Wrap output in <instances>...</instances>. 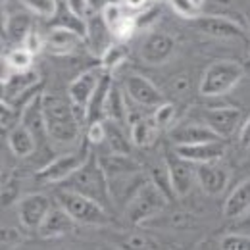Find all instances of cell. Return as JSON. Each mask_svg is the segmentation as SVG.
I'll use <instances>...</instances> for the list:
<instances>
[{
	"mask_svg": "<svg viewBox=\"0 0 250 250\" xmlns=\"http://www.w3.org/2000/svg\"><path fill=\"white\" fill-rule=\"evenodd\" d=\"M167 202L169 198L150 179H146L127 202V218L133 223H143L145 219L156 216Z\"/></svg>",
	"mask_w": 250,
	"mask_h": 250,
	"instance_id": "obj_5",
	"label": "cell"
},
{
	"mask_svg": "<svg viewBox=\"0 0 250 250\" xmlns=\"http://www.w3.org/2000/svg\"><path fill=\"white\" fill-rule=\"evenodd\" d=\"M158 14H160L158 6H148V8H145V10L135 18V25H137V27H146V25H150L158 18Z\"/></svg>",
	"mask_w": 250,
	"mask_h": 250,
	"instance_id": "obj_40",
	"label": "cell"
},
{
	"mask_svg": "<svg viewBox=\"0 0 250 250\" xmlns=\"http://www.w3.org/2000/svg\"><path fill=\"white\" fill-rule=\"evenodd\" d=\"M175 152L181 158L188 160L194 166L200 164H214L225 156V146L221 141L214 143H200V145H187V146H175Z\"/></svg>",
	"mask_w": 250,
	"mask_h": 250,
	"instance_id": "obj_16",
	"label": "cell"
},
{
	"mask_svg": "<svg viewBox=\"0 0 250 250\" xmlns=\"http://www.w3.org/2000/svg\"><path fill=\"white\" fill-rule=\"evenodd\" d=\"M129 58V46L125 42H114L106 48V52L100 56V63H102V71H112L118 65H122Z\"/></svg>",
	"mask_w": 250,
	"mask_h": 250,
	"instance_id": "obj_28",
	"label": "cell"
},
{
	"mask_svg": "<svg viewBox=\"0 0 250 250\" xmlns=\"http://www.w3.org/2000/svg\"><path fill=\"white\" fill-rule=\"evenodd\" d=\"M194 2H196V4H198V6H200V4H202V2H204V0H194Z\"/></svg>",
	"mask_w": 250,
	"mask_h": 250,
	"instance_id": "obj_45",
	"label": "cell"
},
{
	"mask_svg": "<svg viewBox=\"0 0 250 250\" xmlns=\"http://www.w3.org/2000/svg\"><path fill=\"white\" fill-rule=\"evenodd\" d=\"M52 210V200L42 192H31L20 198L18 204V216L23 227L27 229H41L46 216Z\"/></svg>",
	"mask_w": 250,
	"mask_h": 250,
	"instance_id": "obj_8",
	"label": "cell"
},
{
	"mask_svg": "<svg viewBox=\"0 0 250 250\" xmlns=\"http://www.w3.org/2000/svg\"><path fill=\"white\" fill-rule=\"evenodd\" d=\"M114 87V81H112V75L108 71H102L100 75V81H98V87H96V93L91 98L89 106H87V122L94 124V122H104L102 118L106 116V102H108V96L110 91Z\"/></svg>",
	"mask_w": 250,
	"mask_h": 250,
	"instance_id": "obj_21",
	"label": "cell"
},
{
	"mask_svg": "<svg viewBox=\"0 0 250 250\" xmlns=\"http://www.w3.org/2000/svg\"><path fill=\"white\" fill-rule=\"evenodd\" d=\"M87 141L91 145H102L106 143V122H94L87 127Z\"/></svg>",
	"mask_w": 250,
	"mask_h": 250,
	"instance_id": "obj_38",
	"label": "cell"
},
{
	"mask_svg": "<svg viewBox=\"0 0 250 250\" xmlns=\"http://www.w3.org/2000/svg\"><path fill=\"white\" fill-rule=\"evenodd\" d=\"M239 143H241V146L250 148V116L247 118V122L241 125V131H239Z\"/></svg>",
	"mask_w": 250,
	"mask_h": 250,
	"instance_id": "obj_41",
	"label": "cell"
},
{
	"mask_svg": "<svg viewBox=\"0 0 250 250\" xmlns=\"http://www.w3.org/2000/svg\"><path fill=\"white\" fill-rule=\"evenodd\" d=\"M106 143L110 145V152H116V154H129L131 152V145L124 137L120 125L114 124V122H106Z\"/></svg>",
	"mask_w": 250,
	"mask_h": 250,
	"instance_id": "obj_30",
	"label": "cell"
},
{
	"mask_svg": "<svg viewBox=\"0 0 250 250\" xmlns=\"http://www.w3.org/2000/svg\"><path fill=\"white\" fill-rule=\"evenodd\" d=\"M194 27L202 35L212 39H239L245 37V29L227 18L221 16H200L194 20Z\"/></svg>",
	"mask_w": 250,
	"mask_h": 250,
	"instance_id": "obj_13",
	"label": "cell"
},
{
	"mask_svg": "<svg viewBox=\"0 0 250 250\" xmlns=\"http://www.w3.org/2000/svg\"><path fill=\"white\" fill-rule=\"evenodd\" d=\"M23 6L42 20H52L58 14V0H21Z\"/></svg>",
	"mask_w": 250,
	"mask_h": 250,
	"instance_id": "obj_31",
	"label": "cell"
},
{
	"mask_svg": "<svg viewBox=\"0 0 250 250\" xmlns=\"http://www.w3.org/2000/svg\"><path fill=\"white\" fill-rule=\"evenodd\" d=\"M56 200H58L60 208L65 210L77 223H85V225H108L112 221L110 216H108V212H106V208L102 204L94 202L93 198L83 196L79 192L58 188L56 190Z\"/></svg>",
	"mask_w": 250,
	"mask_h": 250,
	"instance_id": "obj_3",
	"label": "cell"
},
{
	"mask_svg": "<svg viewBox=\"0 0 250 250\" xmlns=\"http://www.w3.org/2000/svg\"><path fill=\"white\" fill-rule=\"evenodd\" d=\"M21 46H23L27 52H31L33 56H35V54H39L42 48H46V46H44V39L41 37V33L35 31V29L27 35V39H25V42H23Z\"/></svg>",
	"mask_w": 250,
	"mask_h": 250,
	"instance_id": "obj_39",
	"label": "cell"
},
{
	"mask_svg": "<svg viewBox=\"0 0 250 250\" xmlns=\"http://www.w3.org/2000/svg\"><path fill=\"white\" fill-rule=\"evenodd\" d=\"M60 188L65 190H73L79 192L83 196L93 198L94 202L102 204L104 208L110 204L112 194H110V187H108V177L100 166V160L96 154L91 152L89 160L63 183H60Z\"/></svg>",
	"mask_w": 250,
	"mask_h": 250,
	"instance_id": "obj_2",
	"label": "cell"
},
{
	"mask_svg": "<svg viewBox=\"0 0 250 250\" xmlns=\"http://www.w3.org/2000/svg\"><path fill=\"white\" fill-rule=\"evenodd\" d=\"M91 2V6H93V10H98V14L102 12V8L108 4V2H112V0H89Z\"/></svg>",
	"mask_w": 250,
	"mask_h": 250,
	"instance_id": "obj_43",
	"label": "cell"
},
{
	"mask_svg": "<svg viewBox=\"0 0 250 250\" xmlns=\"http://www.w3.org/2000/svg\"><path fill=\"white\" fill-rule=\"evenodd\" d=\"M110 29H108V25L104 23V20H102V16L98 14V16H91L89 20H87V35H85V42H89V46H91V50H93L94 54H98V56H102L104 52H106V48L110 46L108 44V35H110Z\"/></svg>",
	"mask_w": 250,
	"mask_h": 250,
	"instance_id": "obj_23",
	"label": "cell"
},
{
	"mask_svg": "<svg viewBox=\"0 0 250 250\" xmlns=\"http://www.w3.org/2000/svg\"><path fill=\"white\" fill-rule=\"evenodd\" d=\"M219 250H250V235L229 233L221 239Z\"/></svg>",
	"mask_w": 250,
	"mask_h": 250,
	"instance_id": "obj_36",
	"label": "cell"
},
{
	"mask_svg": "<svg viewBox=\"0 0 250 250\" xmlns=\"http://www.w3.org/2000/svg\"><path fill=\"white\" fill-rule=\"evenodd\" d=\"M202 120L219 139L231 137L241 124V110L239 108H210L202 112Z\"/></svg>",
	"mask_w": 250,
	"mask_h": 250,
	"instance_id": "obj_10",
	"label": "cell"
},
{
	"mask_svg": "<svg viewBox=\"0 0 250 250\" xmlns=\"http://www.w3.org/2000/svg\"><path fill=\"white\" fill-rule=\"evenodd\" d=\"M75 219L71 218L62 208H52L50 214L46 216L44 223L39 229V235L44 239H54V237H63L69 235L75 229Z\"/></svg>",
	"mask_w": 250,
	"mask_h": 250,
	"instance_id": "obj_20",
	"label": "cell"
},
{
	"mask_svg": "<svg viewBox=\"0 0 250 250\" xmlns=\"http://www.w3.org/2000/svg\"><path fill=\"white\" fill-rule=\"evenodd\" d=\"M169 6L173 12L185 20H196L200 18V6L194 0H169Z\"/></svg>",
	"mask_w": 250,
	"mask_h": 250,
	"instance_id": "obj_35",
	"label": "cell"
},
{
	"mask_svg": "<svg viewBox=\"0 0 250 250\" xmlns=\"http://www.w3.org/2000/svg\"><path fill=\"white\" fill-rule=\"evenodd\" d=\"M127 116H129V112H127L124 91L114 85L110 91V96H108V102H106V118L114 124L122 125L127 120Z\"/></svg>",
	"mask_w": 250,
	"mask_h": 250,
	"instance_id": "obj_27",
	"label": "cell"
},
{
	"mask_svg": "<svg viewBox=\"0 0 250 250\" xmlns=\"http://www.w3.org/2000/svg\"><path fill=\"white\" fill-rule=\"evenodd\" d=\"M98 81H100V77L94 71H85L79 77H75L69 85V100H71L75 112H85V120H87V106L96 93Z\"/></svg>",
	"mask_w": 250,
	"mask_h": 250,
	"instance_id": "obj_15",
	"label": "cell"
},
{
	"mask_svg": "<svg viewBox=\"0 0 250 250\" xmlns=\"http://www.w3.org/2000/svg\"><path fill=\"white\" fill-rule=\"evenodd\" d=\"M100 160V166L110 179H118V177H125V175H135V173H141V166L129 156V154H116V152H110L106 156H98Z\"/></svg>",
	"mask_w": 250,
	"mask_h": 250,
	"instance_id": "obj_19",
	"label": "cell"
},
{
	"mask_svg": "<svg viewBox=\"0 0 250 250\" xmlns=\"http://www.w3.org/2000/svg\"><path fill=\"white\" fill-rule=\"evenodd\" d=\"M91 156V152H87L85 148L71 152V154H63L52 160L50 164H46L42 169H39L37 173V181L41 183H52V185H60L65 179H69L87 160Z\"/></svg>",
	"mask_w": 250,
	"mask_h": 250,
	"instance_id": "obj_7",
	"label": "cell"
},
{
	"mask_svg": "<svg viewBox=\"0 0 250 250\" xmlns=\"http://www.w3.org/2000/svg\"><path fill=\"white\" fill-rule=\"evenodd\" d=\"M83 42H85V37L81 33L73 31L69 27H63V25L50 29L44 37V46L52 54H71Z\"/></svg>",
	"mask_w": 250,
	"mask_h": 250,
	"instance_id": "obj_17",
	"label": "cell"
},
{
	"mask_svg": "<svg viewBox=\"0 0 250 250\" xmlns=\"http://www.w3.org/2000/svg\"><path fill=\"white\" fill-rule=\"evenodd\" d=\"M65 8L71 16H75L77 20H83V21H87L93 12V6L89 0H65Z\"/></svg>",
	"mask_w": 250,
	"mask_h": 250,
	"instance_id": "obj_37",
	"label": "cell"
},
{
	"mask_svg": "<svg viewBox=\"0 0 250 250\" xmlns=\"http://www.w3.org/2000/svg\"><path fill=\"white\" fill-rule=\"evenodd\" d=\"M250 212V177L241 181L229 192L223 204V216L227 219H239Z\"/></svg>",
	"mask_w": 250,
	"mask_h": 250,
	"instance_id": "obj_18",
	"label": "cell"
},
{
	"mask_svg": "<svg viewBox=\"0 0 250 250\" xmlns=\"http://www.w3.org/2000/svg\"><path fill=\"white\" fill-rule=\"evenodd\" d=\"M245 20H247V25H249V31H250V6L245 10Z\"/></svg>",
	"mask_w": 250,
	"mask_h": 250,
	"instance_id": "obj_44",
	"label": "cell"
},
{
	"mask_svg": "<svg viewBox=\"0 0 250 250\" xmlns=\"http://www.w3.org/2000/svg\"><path fill=\"white\" fill-rule=\"evenodd\" d=\"M122 250H160V245L148 235H127L120 241Z\"/></svg>",
	"mask_w": 250,
	"mask_h": 250,
	"instance_id": "obj_33",
	"label": "cell"
},
{
	"mask_svg": "<svg viewBox=\"0 0 250 250\" xmlns=\"http://www.w3.org/2000/svg\"><path fill=\"white\" fill-rule=\"evenodd\" d=\"M125 94L139 106L143 108H158L160 104H164V96L160 93L156 85L146 79L145 75L139 73H131L124 83Z\"/></svg>",
	"mask_w": 250,
	"mask_h": 250,
	"instance_id": "obj_9",
	"label": "cell"
},
{
	"mask_svg": "<svg viewBox=\"0 0 250 250\" xmlns=\"http://www.w3.org/2000/svg\"><path fill=\"white\" fill-rule=\"evenodd\" d=\"M152 2H169V0H152Z\"/></svg>",
	"mask_w": 250,
	"mask_h": 250,
	"instance_id": "obj_46",
	"label": "cell"
},
{
	"mask_svg": "<svg viewBox=\"0 0 250 250\" xmlns=\"http://www.w3.org/2000/svg\"><path fill=\"white\" fill-rule=\"evenodd\" d=\"M175 116H177L175 106L171 102H164V104H160L156 110H154L152 120L158 125V129H169L171 124L175 122Z\"/></svg>",
	"mask_w": 250,
	"mask_h": 250,
	"instance_id": "obj_34",
	"label": "cell"
},
{
	"mask_svg": "<svg viewBox=\"0 0 250 250\" xmlns=\"http://www.w3.org/2000/svg\"><path fill=\"white\" fill-rule=\"evenodd\" d=\"M4 2H6V0H4Z\"/></svg>",
	"mask_w": 250,
	"mask_h": 250,
	"instance_id": "obj_48",
	"label": "cell"
},
{
	"mask_svg": "<svg viewBox=\"0 0 250 250\" xmlns=\"http://www.w3.org/2000/svg\"><path fill=\"white\" fill-rule=\"evenodd\" d=\"M122 4L129 10H145L148 6V0H122Z\"/></svg>",
	"mask_w": 250,
	"mask_h": 250,
	"instance_id": "obj_42",
	"label": "cell"
},
{
	"mask_svg": "<svg viewBox=\"0 0 250 250\" xmlns=\"http://www.w3.org/2000/svg\"><path fill=\"white\" fill-rule=\"evenodd\" d=\"M249 52H250V41H249Z\"/></svg>",
	"mask_w": 250,
	"mask_h": 250,
	"instance_id": "obj_47",
	"label": "cell"
},
{
	"mask_svg": "<svg viewBox=\"0 0 250 250\" xmlns=\"http://www.w3.org/2000/svg\"><path fill=\"white\" fill-rule=\"evenodd\" d=\"M167 137H169L171 143H175V146L221 141L206 124H177L175 127L169 129Z\"/></svg>",
	"mask_w": 250,
	"mask_h": 250,
	"instance_id": "obj_12",
	"label": "cell"
},
{
	"mask_svg": "<svg viewBox=\"0 0 250 250\" xmlns=\"http://www.w3.org/2000/svg\"><path fill=\"white\" fill-rule=\"evenodd\" d=\"M164 164H166V171H167L175 198L187 196L196 181V166L179 156L175 148L164 152Z\"/></svg>",
	"mask_w": 250,
	"mask_h": 250,
	"instance_id": "obj_6",
	"label": "cell"
},
{
	"mask_svg": "<svg viewBox=\"0 0 250 250\" xmlns=\"http://www.w3.org/2000/svg\"><path fill=\"white\" fill-rule=\"evenodd\" d=\"M39 81H41L39 73L29 69V71H23V73H12L10 77H4L2 87H4V93L10 89V98H16L20 94L39 87Z\"/></svg>",
	"mask_w": 250,
	"mask_h": 250,
	"instance_id": "obj_25",
	"label": "cell"
},
{
	"mask_svg": "<svg viewBox=\"0 0 250 250\" xmlns=\"http://www.w3.org/2000/svg\"><path fill=\"white\" fill-rule=\"evenodd\" d=\"M175 50V41L167 33H150L141 44V58L150 65H162L171 58Z\"/></svg>",
	"mask_w": 250,
	"mask_h": 250,
	"instance_id": "obj_11",
	"label": "cell"
},
{
	"mask_svg": "<svg viewBox=\"0 0 250 250\" xmlns=\"http://www.w3.org/2000/svg\"><path fill=\"white\" fill-rule=\"evenodd\" d=\"M158 131L160 129L152 118H141L135 124H131V143L139 148H148L154 145Z\"/></svg>",
	"mask_w": 250,
	"mask_h": 250,
	"instance_id": "obj_26",
	"label": "cell"
},
{
	"mask_svg": "<svg viewBox=\"0 0 250 250\" xmlns=\"http://www.w3.org/2000/svg\"><path fill=\"white\" fill-rule=\"evenodd\" d=\"M100 16H102V20H104V23L108 25V29L112 31V35H114V31L122 25L125 21V16L124 14V8H122V4H118V2H108L104 8H102V12H100Z\"/></svg>",
	"mask_w": 250,
	"mask_h": 250,
	"instance_id": "obj_32",
	"label": "cell"
},
{
	"mask_svg": "<svg viewBox=\"0 0 250 250\" xmlns=\"http://www.w3.org/2000/svg\"><path fill=\"white\" fill-rule=\"evenodd\" d=\"M243 65L231 60H219L210 63L200 79L198 93L202 96H221L229 93L243 79Z\"/></svg>",
	"mask_w": 250,
	"mask_h": 250,
	"instance_id": "obj_4",
	"label": "cell"
},
{
	"mask_svg": "<svg viewBox=\"0 0 250 250\" xmlns=\"http://www.w3.org/2000/svg\"><path fill=\"white\" fill-rule=\"evenodd\" d=\"M6 143H8L10 152L18 158H29L33 152H35V148H37V139H35V135H33L31 131L23 124L16 125V127L8 133Z\"/></svg>",
	"mask_w": 250,
	"mask_h": 250,
	"instance_id": "obj_22",
	"label": "cell"
},
{
	"mask_svg": "<svg viewBox=\"0 0 250 250\" xmlns=\"http://www.w3.org/2000/svg\"><path fill=\"white\" fill-rule=\"evenodd\" d=\"M4 37L10 39L14 44H23L27 35L33 31L31 18L27 14H12L10 18H4Z\"/></svg>",
	"mask_w": 250,
	"mask_h": 250,
	"instance_id": "obj_24",
	"label": "cell"
},
{
	"mask_svg": "<svg viewBox=\"0 0 250 250\" xmlns=\"http://www.w3.org/2000/svg\"><path fill=\"white\" fill-rule=\"evenodd\" d=\"M196 183L206 194L218 196L225 190L227 183H229V169L219 166V162L200 164V166H196Z\"/></svg>",
	"mask_w": 250,
	"mask_h": 250,
	"instance_id": "obj_14",
	"label": "cell"
},
{
	"mask_svg": "<svg viewBox=\"0 0 250 250\" xmlns=\"http://www.w3.org/2000/svg\"><path fill=\"white\" fill-rule=\"evenodd\" d=\"M42 116L46 135L60 145H71L77 141L81 131V118L75 112L71 100L54 94H42Z\"/></svg>",
	"mask_w": 250,
	"mask_h": 250,
	"instance_id": "obj_1",
	"label": "cell"
},
{
	"mask_svg": "<svg viewBox=\"0 0 250 250\" xmlns=\"http://www.w3.org/2000/svg\"><path fill=\"white\" fill-rule=\"evenodd\" d=\"M4 65L10 67L14 73L29 71L33 65V54L31 52H27L23 46L14 48V50H10V52L4 56Z\"/></svg>",
	"mask_w": 250,
	"mask_h": 250,
	"instance_id": "obj_29",
	"label": "cell"
}]
</instances>
